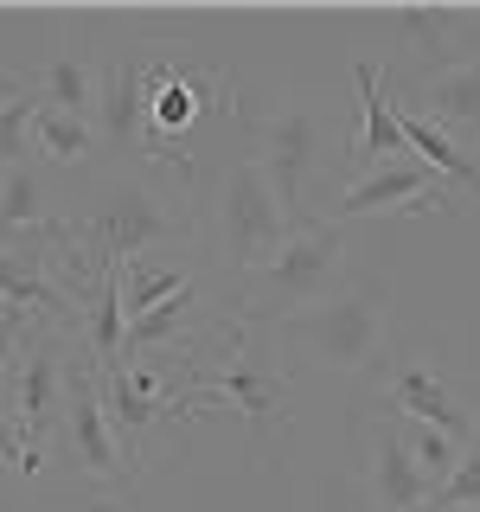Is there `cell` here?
I'll use <instances>...</instances> for the list:
<instances>
[{
    "instance_id": "obj_1",
    "label": "cell",
    "mask_w": 480,
    "mask_h": 512,
    "mask_svg": "<svg viewBox=\"0 0 480 512\" xmlns=\"http://www.w3.org/2000/svg\"><path fill=\"white\" fill-rule=\"evenodd\" d=\"M231 96L237 84L224 58L180 52V45L141 52V160H160L180 180H192V141L218 116H231Z\"/></svg>"
},
{
    "instance_id": "obj_2",
    "label": "cell",
    "mask_w": 480,
    "mask_h": 512,
    "mask_svg": "<svg viewBox=\"0 0 480 512\" xmlns=\"http://www.w3.org/2000/svg\"><path fill=\"white\" fill-rule=\"evenodd\" d=\"M269 327H276V340H288L301 359L378 384L384 359H391V288L359 276L352 288H340V295L314 301V308H295V314L269 320Z\"/></svg>"
},
{
    "instance_id": "obj_3",
    "label": "cell",
    "mask_w": 480,
    "mask_h": 512,
    "mask_svg": "<svg viewBox=\"0 0 480 512\" xmlns=\"http://www.w3.org/2000/svg\"><path fill=\"white\" fill-rule=\"evenodd\" d=\"M71 231H77V244H84V256L96 269H122V263H135V256L186 244L192 212L173 205L154 180H116V186L96 192L90 218H77Z\"/></svg>"
},
{
    "instance_id": "obj_4",
    "label": "cell",
    "mask_w": 480,
    "mask_h": 512,
    "mask_svg": "<svg viewBox=\"0 0 480 512\" xmlns=\"http://www.w3.org/2000/svg\"><path fill=\"white\" fill-rule=\"evenodd\" d=\"M346 276V224L333 218H308L288 244L269 256V263H256L244 282V295H237V314L250 320H282L295 308H314V301H327V288Z\"/></svg>"
},
{
    "instance_id": "obj_5",
    "label": "cell",
    "mask_w": 480,
    "mask_h": 512,
    "mask_svg": "<svg viewBox=\"0 0 480 512\" xmlns=\"http://www.w3.org/2000/svg\"><path fill=\"white\" fill-rule=\"evenodd\" d=\"M212 224H218V250H224V269H231V276H250L256 263H269V256L301 231V224L288 218V205L276 199L269 173L256 167L250 154H237L231 167H224V180L212 192Z\"/></svg>"
},
{
    "instance_id": "obj_6",
    "label": "cell",
    "mask_w": 480,
    "mask_h": 512,
    "mask_svg": "<svg viewBox=\"0 0 480 512\" xmlns=\"http://www.w3.org/2000/svg\"><path fill=\"white\" fill-rule=\"evenodd\" d=\"M58 455L71 461L84 480H96V487L109 493H128L141 480V468L128 461V448L116 442V429H109V410H103V372L90 365L84 340H77L71 352V372H64V416H58Z\"/></svg>"
},
{
    "instance_id": "obj_7",
    "label": "cell",
    "mask_w": 480,
    "mask_h": 512,
    "mask_svg": "<svg viewBox=\"0 0 480 512\" xmlns=\"http://www.w3.org/2000/svg\"><path fill=\"white\" fill-rule=\"evenodd\" d=\"M250 160L269 173L276 199L288 205V218L308 224V186L327 167V122H320L314 103H276L269 116L250 122Z\"/></svg>"
},
{
    "instance_id": "obj_8",
    "label": "cell",
    "mask_w": 480,
    "mask_h": 512,
    "mask_svg": "<svg viewBox=\"0 0 480 512\" xmlns=\"http://www.w3.org/2000/svg\"><path fill=\"white\" fill-rule=\"evenodd\" d=\"M372 391L384 397V410H391V416H404V423H429V429H442V436H455L461 448L480 442V410H474L468 397H461L455 384L442 378L436 352H423V346L391 352Z\"/></svg>"
},
{
    "instance_id": "obj_9",
    "label": "cell",
    "mask_w": 480,
    "mask_h": 512,
    "mask_svg": "<svg viewBox=\"0 0 480 512\" xmlns=\"http://www.w3.org/2000/svg\"><path fill=\"white\" fill-rule=\"evenodd\" d=\"M84 333H64V327H39L32 320V340L20 352V365L0 384V404L20 416V429L32 436V448H45V436L58 429L64 416V372H71V352Z\"/></svg>"
},
{
    "instance_id": "obj_10",
    "label": "cell",
    "mask_w": 480,
    "mask_h": 512,
    "mask_svg": "<svg viewBox=\"0 0 480 512\" xmlns=\"http://www.w3.org/2000/svg\"><path fill=\"white\" fill-rule=\"evenodd\" d=\"M372 212H461V192L442 180L436 167L423 160H397V167H378V173H359L327 212L314 218H333V224H352V218H372Z\"/></svg>"
},
{
    "instance_id": "obj_11",
    "label": "cell",
    "mask_w": 480,
    "mask_h": 512,
    "mask_svg": "<svg viewBox=\"0 0 480 512\" xmlns=\"http://www.w3.org/2000/svg\"><path fill=\"white\" fill-rule=\"evenodd\" d=\"M58 224H64V218H58ZM58 224H52L45 237H32V244L0 250V308L32 314L39 327L84 333V314H77V301L64 295L58 276H52V256H58Z\"/></svg>"
},
{
    "instance_id": "obj_12",
    "label": "cell",
    "mask_w": 480,
    "mask_h": 512,
    "mask_svg": "<svg viewBox=\"0 0 480 512\" xmlns=\"http://www.w3.org/2000/svg\"><path fill=\"white\" fill-rule=\"evenodd\" d=\"M384 32L397 39V64L429 77L442 64L474 58L461 39H480V13H468V7H397V13H384ZM397 64H378V71L397 77Z\"/></svg>"
},
{
    "instance_id": "obj_13",
    "label": "cell",
    "mask_w": 480,
    "mask_h": 512,
    "mask_svg": "<svg viewBox=\"0 0 480 512\" xmlns=\"http://www.w3.org/2000/svg\"><path fill=\"white\" fill-rule=\"evenodd\" d=\"M103 410H109V429H116V442L128 448L135 468H141V442H148L154 429H167L173 416H186L173 378L148 372V365H109L103 372Z\"/></svg>"
},
{
    "instance_id": "obj_14",
    "label": "cell",
    "mask_w": 480,
    "mask_h": 512,
    "mask_svg": "<svg viewBox=\"0 0 480 512\" xmlns=\"http://www.w3.org/2000/svg\"><path fill=\"white\" fill-rule=\"evenodd\" d=\"M352 90H359V128H352L346 148H340L352 160V173H378V167L410 160L404 122H397V103H391V77H384L372 58H359L352 64Z\"/></svg>"
},
{
    "instance_id": "obj_15",
    "label": "cell",
    "mask_w": 480,
    "mask_h": 512,
    "mask_svg": "<svg viewBox=\"0 0 480 512\" xmlns=\"http://www.w3.org/2000/svg\"><path fill=\"white\" fill-rule=\"evenodd\" d=\"M359 436H365V468H372V500H378V512H423L436 487H429V474L416 468V455H410V442H404V423L384 410L378 429L365 423Z\"/></svg>"
},
{
    "instance_id": "obj_16",
    "label": "cell",
    "mask_w": 480,
    "mask_h": 512,
    "mask_svg": "<svg viewBox=\"0 0 480 512\" xmlns=\"http://www.w3.org/2000/svg\"><path fill=\"white\" fill-rule=\"evenodd\" d=\"M410 109L423 122H436L448 141H455V135L480 141V52L461 58V64H442V71H429V77H416V84H410Z\"/></svg>"
},
{
    "instance_id": "obj_17",
    "label": "cell",
    "mask_w": 480,
    "mask_h": 512,
    "mask_svg": "<svg viewBox=\"0 0 480 512\" xmlns=\"http://www.w3.org/2000/svg\"><path fill=\"white\" fill-rule=\"evenodd\" d=\"M96 135L109 148L141 154V52H116L103 64V96H96Z\"/></svg>"
},
{
    "instance_id": "obj_18",
    "label": "cell",
    "mask_w": 480,
    "mask_h": 512,
    "mask_svg": "<svg viewBox=\"0 0 480 512\" xmlns=\"http://www.w3.org/2000/svg\"><path fill=\"white\" fill-rule=\"evenodd\" d=\"M20 84L39 96L45 109H64V116L96 122V96H103V64H90V58H45V64H26Z\"/></svg>"
},
{
    "instance_id": "obj_19",
    "label": "cell",
    "mask_w": 480,
    "mask_h": 512,
    "mask_svg": "<svg viewBox=\"0 0 480 512\" xmlns=\"http://www.w3.org/2000/svg\"><path fill=\"white\" fill-rule=\"evenodd\" d=\"M52 192H45V173L32 167H7L0 173V250H13V244H32V237H45L52 231Z\"/></svg>"
},
{
    "instance_id": "obj_20",
    "label": "cell",
    "mask_w": 480,
    "mask_h": 512,
    "mask_svg": "<svg viewBox=\"0 0 480 512\" xmlns=\"http://www.w3.org/2000/svg\"><path fill=\"white\" fill-rule=\"evenodd\" d=\"M186 288H192V256L154 250V256H135V263H122V314H128V327H135L141 314H154L160 301L186 295Z\"/></svg>"
},
{
    "instance_id": "obj_21",
    "label": "cell",
    "mask_w": 480,
    "mask_h": 512,
    "mask_svg": "<svg viewBox=\"0 0 480 512\" xmlns=\"http://www.w3.org/2000/svg\"><path fill=\"white\" fill-rule=\"evenodd\" d=\"M397 122H404V141H410V154L423 160V167H436L455 192H468V199H480V160L461 148V141H448L436 122H423L416 109L397 103Z\"/></svg>"
},
{
    "instance_id": "obj_22",
    "label": "cell",
    "mask_w": 480,
    "mask_h": 512,
    "mask_svg": "<svg viewBox=\"0 0 480 512\" xmlns=\"http://www.w3.org/2000/svg\"><path fill=\"white\" fill-rule=\"evenodd\" d=\"M96 122L84 116H64V109H45L39 103V116H32V154H45V160H58V167H84V160L96 154Z\"/></svg>"
},
{
    "instance_id": "obj_23",
    "label": "cell",
    "mask_w": 480,
    "mask_h": 512,
    "mask_svg": "<svg viewBox=\"0 0 480 512\" xmlns=\"http://www.w3.org/2000/svg\"><path fill=\"white\" fill-rule=\"evenodd\" d=\"M32 116H39V96L20 84V71H0V173L32 160Z\"/></svg>"
},
{
    "instance_id": "obj_24",
    "label": "cell",
    "mask_w": 480,
    "mask_h": 512,
    "mask_svg": "<svg viewBox=\"0 0 480 512\" xmlns=\"http://www.w3.org/2000/svg\"><path fill=\"white\" fill-rule=\"evenodd\" d=\"M404 423V416H397ZM404 442H410V455H416V468L429 474V487H442L448 474H455V461L468 455L455 436H442V429H429V423H404Z\"/></svg>"
},
{
    "instance_id": "obj_25",
    "label": "cell",
    "mask_w": 480,
    "mask_h": 512,
    "mask_svg": "<svg viewBox=\"0 0 480 512\" xmlns=\"http://www.w3.org/2000/svg\"><path fill=\"white\" fill-rule=\"evenodd\" d=\"M423 512H480V442H468V455H461L455 474L429 493Z\"/></svg>"
},
{
    "instance_id": "obj_26",
    "label": "cell",
    "mask_w": 480,
    "mask_h": 512,
    "mask_svg": "<svg viewBox=\"0 0 480 512\" xmlns=\"http://www.w3.org/2000/svg\"><path fill=\"white\" fill-rule=\"evenodd\" d=\"M39 468H45V448H32L20 416L0 404V474H39Z\"/></svg>"
},
{
    "instance_id": "obj_27",
    "label": "cell",
    "mask_w": 480,
    "mask_h": 512,
    "mask_svg": "<svg viewBox=\"0 0 480 512\" xmlns=\"http://www.w3.org/2000/svg\"><path fill=\"white\" fill-rule=\"evenodd\" d=\"M32 340V314H13V308H0V384H7V372L20 365V352Z\"/></svg>"
},
{
    "instance_id": "obj_28",
    "label": "cell",
    "mask_w": 480,
    "mask_h": 512,
    "mask_svg": "<svg viewBox=\"0 0 480 512\" xmlns=\"http://www.w3.org/2000/svg\"><path fill=\"white\" fill-rule=\"evenodd\" d=\"M84 512H135V506H128V493H103V500H90Z\"/></svg>"
}]
</instances>
